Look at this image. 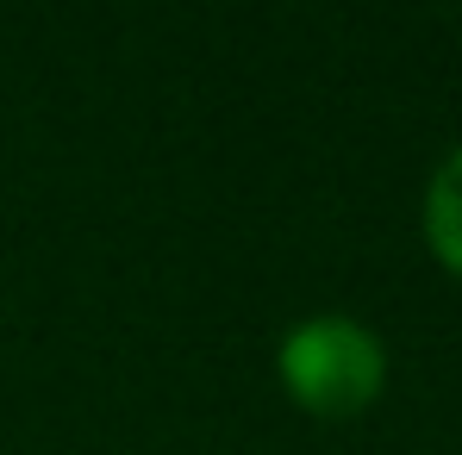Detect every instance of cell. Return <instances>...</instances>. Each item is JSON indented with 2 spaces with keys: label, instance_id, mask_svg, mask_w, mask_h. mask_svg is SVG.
I'll list each match as a JSON object with an SVG mask.
<instances>
[{
  "label": "cell",
  "instance_id": "1",
  "mask_svg": "<svg viewBox=\"0 0 462 455\" xmlns=\"http://www.w3.org/2000/svg\"><path fill=\"white\" fill-rule=\"evenodd\" d=\"M282 380L312 412H356L382 387V343L350 318H307L282 343Z\"/></svg>",
  "mask_w": 462,
  "mask_h": 455
},
{
  "label": "cell",
  "instance_id": "2",
  "mask_svg": "<svg viewBox=\"0 0 462 455\" xmlns=\"http://www.w3.org/2000/svg\"><path fill=\"white\" fill-rule=\"evenodd\" d=\"M425 225H431V243H438V256L462 268V150L438 168V181H431V200H425Z\"/></svg>",
  "mask_w": 462,
  "mask_h": 455
}]
</instances>
